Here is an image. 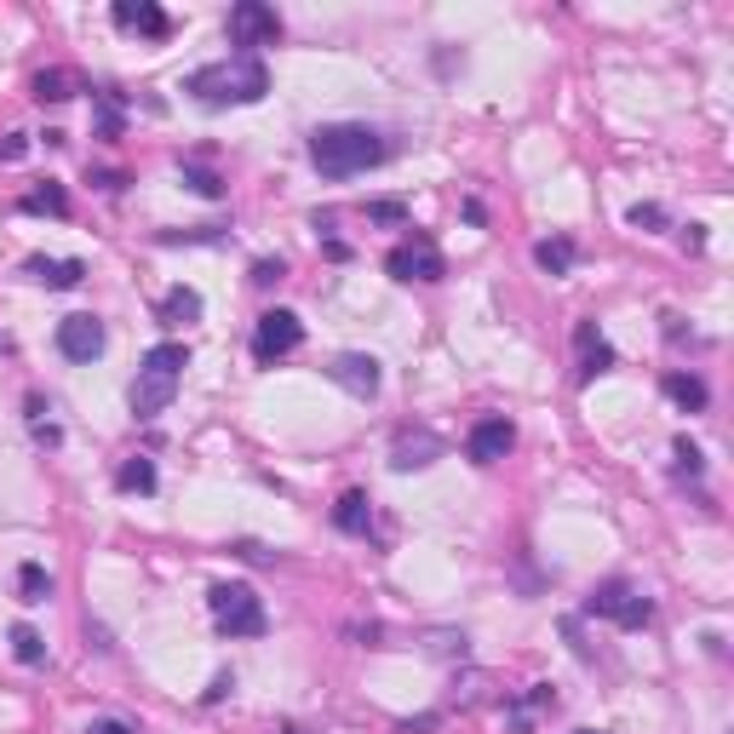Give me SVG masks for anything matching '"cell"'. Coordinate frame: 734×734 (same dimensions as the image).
I'll return each mask as SVG.
<instances>
[{
	"instance_id": "1",
	"label": "cell",
	"mask_w": 734,
	"mask_h": 734,
	"mask_svg": "<svg viewBox=\"0 0 734 734\" xmlns=\"http://www.w3.org/2000/svg\"><path fill=\"white\" fill-rule=\"evenodd\" d=\"M184 92H190L201 110L258 104V98L270 92V69H264L258 52H230V58H218V64H201L190 80H184Z\"/></svg>"
},
{
	"instance_id": "2",
	"label": "cell",
	"mask_w": 734,
	"mask_h": 734,
	"mask_svg": "<svg viewBox=\"0 0 734 734\" xmlns=\"http://www.w3.org/2000/svg\"><path fill=\"white\" fill-rule=\"evenodd\" d=\"M311 161L321 178H356L384 161V138L374 127H356V121H333V127L311 132Z\"/></svg>"
},
{
	"instance_id": "3",
	"label": "cell",
	"mask_w": 734,
	"mask_h": 734,
	"mask_svg": "<svg viewBox=\"0 0 734 734\" xmlns=\"http://www.w3.org/2000/svg\"><path fill=\"white\" fill-rule=\"evenodd\" d=\"M184 367H190V351L184 344H150L144 362H138V379H132V414L138 419H155V414H167L173 396H178V379H184Z\"/></svg>"
},
{
	"instance_id": "4",
	"label": "cell",
	"mask_w": 734,
	"mask_h": 734,
	"mask_svg": "<svg viewBox=\"0 0 734 734\" xmlns=\"http://www.w3.org/2000/svg\"><path fill=\"white\" fill-rule=\"evenodd\" d=\"M207 608H213V620H218V631L224 637H264V603H258V591L253 585H213L207 591Z\"/></svg>"
},
{
	"instance_id": "5",
	"label": "cell",
	"mask_w": 734,
	"mask_h": 734,
	"mask_svg": "<svg viewBox=\"0 0 734 734\" xmlns=\"http://www.w3.org/2000/svg\"><path fill=\"white\" fill-rule=\"evenodd\" d=\"M585 615H603V620H615V625H625V631H643L648 620H655V603H648L637 585L608 580V585H597V591L585 597Z\"/></svg>"
},
{
	"instance_id": "6",
	"label": "cell",
	"mask_w": 734,
	"mask_h": 734,
	"mask_svg": "<svg viewBox=\"0 0 734 734\" xmlns=\"http://www.w3.org/2000/svg\"><path fill=\"white\" fill-rule=\"evenodd\" d=\"M384 270H391L396 281H442L447 258L436 253L431 236H407V241H396V248L384 253Z\"/></svg>"
},
{
	"instance_id": "7",
	"label": "cell",
	"mask_w": 734,
	"mask_h": 734,
	"mask_svg": "<svg viewBox=\"0 0 734 734\" xmlns=\"http://www.w3.org/2000/svg\"><path fill=\"white\" fill-rule=\"evenodd\" d=\"M230 40H236L241 52L276 47V40H281V17H276V7H264V0H241V7H230Z\"/></svg>"
},
{
	"instance_id": "8",
	"label": "cell",
	"mask_w": 734,
	"mask_h": 734,
	"mask_svg": "<svg viewBox=\"0 0 734 734\" xmlns=\"http://www.w3.org/2000/svg\"><path fill=\"white\" fill-rule=\"evenodd\" d=\"M304 344V321L293 311H264L258 316V328H253V356L258 362H276V356H288Z\"/></svg>"
},
{
	"instance_id": "9",
	"label": "cell",
	"mask_w": 734,
	"mask_h": 734,
	"mask_svg": "<svg viewBox=\"0 0 734 734\" xmlns=\"http://www.w3.org/2000/svg\"><path fill=\"white\" fill-rule=\"evenodd\" d=\"M517 447V425L511 419H499V414H488L471 425V436H465V454H471L477 465H499L505 454Z\"/></svg>"
},
{
	"instance_id": "10",
	"label": "cell",
	"mask_w": 734,
	"mask_h": 734,
	"mask_svg": "<svg viewBox=\"0 0 734 734\" xmlns=\"http://www.w3.org/2000/svg\"><path fill=\"white\" fill-rule=\"evenodd\" d=\"M58 351L69 362H98L104 356V321L98 316H64L58 321Z\"/></svg>"
},
{
	"instance_id": "11",
	"label": "cell",
	"mask_w": 734,
	"mask_h": 734,
	"mask_svg": "<svg viewBox=\"0 0 734 734\" xmlns=\"http://www.w3.org/2000/svg\"><path fill=\"white\" fill-rule=\"evenodd\" d=\"M328 374H333V384H344V391H351L356 402H374L379 396V362L374 356H362V351H344V356H333V367H328Z\"/></svg>"
},
{
	"instance_id": "12",
	"label": "cell",
	"mask_w": 734,
	"mask_h": 734,
	"mask_svg": "<svg viewBox=\"0 0 734 734\" xmlns=\"http://www.w3.org/2000/svg\"><path fill=\"white\" fill-rule=\"evenodd\" d=\"M442 459V436H431V431H402L396 436V447H391V471H425V465H436Z\"/></svg>"
},
{
	"instance_id": "13",
	"label": "cell",
	"mask_w": 734,
	"mask_h": 734,
	"mask_svg": "<svg viewBox=\"0 0 734 734\" xmlns=\"http://www.w3.org/2000/svg\"><path fill=\"white\" fill-rule=\"evenodd\" d=\"M115 24L121 29H138V35H173V17L155 7V0H115Z\"/></svg>"
},
{
	"instance_id": "14",
	"label": "cell",
	"mask_w": 734,
	"mask_h": 734,
	"mask_svg": "<svg viewBox=\"0 0 734 734\" xmlns=\"http://www.w3.org/2000/svg\"><path fill=\"white\" fill-rule=\"evenodd\" d=\"M574 344H580V379H597V374L615 367V351H608V339L597 333V321H580Z\"/></svg>"
},
{
	"instance_id": "15",
	"label": "cell",
	"mask_w": 734,
	"mask_h": 734,
	"mask_svg": "<svg viewBox=\"0 0 734 734\" xmlns=\"http://www.w3.org/2000/svg\"><path fill=\"white\" fill-rule=\"evenodd\" d=\"M333 528H339V534H367V528H374V499H367L362 488L339 494V505H333Z\"/></svg>"
},
{
	"instance_id": "16",
	"label": "cell",
	"mask_w": 734,
	"mask_h": 734,
	"mask_svg": "<svg viewBox=\"0 0 734 734\" xmlns=\"http://www.w3.org/2000/svg\"><path fill=\"white\" fill-rule=\"evenodd\" d=\"M24 276H35L40 288H75V281L87 276V264L80 258H29Z\"/></svg>"
},
{
	"instance_id": "17",
	"label": "cell",
	"mask_w": 734,
	"mask_h": 734,
	"mask_svg": "<svg viewBox=\"0 0 734 734\" xmlns=\"http://www.w3.org/2000/svg\"><path fill=\"white\" fill-rule=\"evenodd\" d=\"M574 258H580V248L568 236H550V241H540V248H534V264H540L545 276H568V270H574Z\"/></svg>"
},
{
	"instance_id": "18",
	"label": "cell",
	"mask_w": 734,
	"mask_h": 734,
	"mask_svg": "<svg viewBox=\"0 0 734 734\" xmlns=\"http://www.w3.org/2000/svg\"><path fill=\"white\" fill-rule=\"evenodd\" d=\"M17 207H24V213H52V218H69V190H64V184H40V190H29L24 201H17Z\"/></svg>"
},
{
	"instance_id": "19",
	"label": "cell",
	"mask_w": 734,
	"mask_h": 734,
	"mask_svg": "<svg viewBox=\"0 0 734 734\" xmlns=\"http://www.w3.org/2000/svg\"><path fill=\"white\" fill-rule=\"evenodd\" d=\"M201 316V293L195 288H173L167 299H161V321L167 328H184V321H195Z\"/></svg>"
},
{
	"instance_id": "20",
	"label": "cell",
	"mask_w": 734,
	"mask_h": 734,
	"mask_svg": "<svg viewBox=\"0 0 734 734\" xmlns=\"http://www.w3.org/2000/svg\"><path fill=\"white\" fill-rule=\"evenodd\" d=\"M115 488H121V494H155V465H150L144 454H132V459L115 471Z\"/></svg>"
},
{
	"instance_id": "21",
	"label": "cell",
	"mask_w": 734,
	"mask_h": 734,
	"mask_svg": "<svg viewBox=\"0 0 734 734\" xmlns=\"http://www.w3.org/2000/svg\"><path fill=\"white\" fill-rule=\"evenodd\" d=\"M666 396L678 407H688V414H700V407H706V384L695 374H666Z\"/></svg>"
},
{
	"instance_id": "22",
	"label": "cell",
	"mask_w": 734,
	"mask_h": 734,
	"mask_svg": "<svg viewBox=\"0 0 734 734\" xmlns=\"http://www.w3.org/2000/svg\"><path fill=\"white\" fill-rule=\"evenodd\" d=\"M17 597H24V603H47L52 597V574L40 562H24V568H17Z\"/></svg>"
},
{
	"instance_id": "23",
	"label": "cell",
	"mask_w": 734,
	"mask_h": 734,
	"mask_svg": "<svg viewBox=\"0 0 734 734\" xmlns=\"http://www.w3.org/2000/svg\"><path fill=\"white\" fill-rule=\"evenodd\" d=\"M35 98L40 104H64V98H75V80L64 69H40L35 75Z\"/></svg>"
},
{
	"instance_id": "24",
	"label": "cell",
	"mask_w": 734,
	"mask_h": 734,
	"mask_svg": "<svg viewBox=\"0 0 734 734\" xmlns=\"http://www.w3.org/2000/svg\"><path fill=\"white\" fill-rule=\"evenodd\" d=\"M92 104H98V138H121V92L104 87L92 92Z\"/></svg>"
},
{
	"instance_id": "25",
	"label": "cell",
	"mask_w": 734,
	"mask_h": 734,
	"mask_svg": "<svg viewBox=\"0 0 734 734\" xmlns=\"http://www.w3.org/2000/svg\"><path fill=\"white\" fill-rule=\"evenodd\" d=\"M12 655L24 666H40V660H47V637H40L35 625H12Z\"/></svg>"
},
{
	"instance_id": "26",
	"label": "cell",
	"mask_w": 734,
	"mask_h": 734,
	"mask_svg": "<svg viewBox=\"0 0 734 734\" xmlns=\"http://www.w3.org/2000/svg\"><path fill=\"white\" fill-rule=\"evenodd\" d=\"M425 648L442 660H465V631H425Z\"/></svg>"
},
{
	"instance_id": "27",
	"label": "cell",
	"mask_w": 734,
	"mask_h": 734,
	"mask_svg": "<svg viewBox=\"0 0 734 734\" xmlns=\"http://www.w3.org/2000/svg\"><path fill=\"white\" fill-rule=\"evenodd\" d=\"M184 184H190L195 195H207V201H213V195H224V178H218V173H207V167H184Z\"/></svg>"
},
{
	"instance_id": "28",
	"label": "cell",
	"mask_w": 734,
	"mask_h": 734,
	"mask_svg": "<svg viewBox=\"0 0 734 734\" xmlns=\"http://www.w3.org/2000/svg\"><path fill=\"white\" fill-rule=\"evenodd\" d=\"M367 224H407V201H367Z\"/></svg>"
},
{
	"instance_id": "29",
	"label": "cell",
	"mask_w": 734,
	"mask_h": 734,
	"mask_svg": "<svg viewBox=\"0 0 734 734\" xmlns=\"http://www.w3.org/2000/svg\"><path fill=\"white\" fill-rule=\"evenodd\" d=\"M625 218H631V224H637V230H660V224H666V213L655 207V201H637V207H631Z\"/></svg>"
},
{
	"instance_id": "30",
	"label": "cell",
	"mask_w": 734,
	"mask_h": 734,
	"mask_svg": "<svg viewBox=\"0 0 734 734\" xmlns=\"http://www.w3.org/2000/svg\"><path fill=\"white\" fill-rule=\"evenodd\" d=\"M678 471H683V477H700V471H706V465H700V447L688 442V436H678Z\"/></svg>"
},
{
	"instance_id": "31",
	"label": "cell",
	"mask_w": 734,
	"mask_h": 734,
	"mask_svg": "<svg viewBox=\"0 0 734 734\" xmlns=\"http://www.w3.org/2000/svg\"><path fill=\"white\" fill-rule=\"evenodd\" d=\"M281 276H288V264H281V258H264V264H253V281H258V288H270V281H281Z\"/></svg>"
},
{
	"instance_id": "32",
	"label": "cell",
	"mask_w": 734,
	"mask_h": 734,
	"mask_svg": "<svg viewBox=\"0 0 734 734\" xmlns=\"http://www.w3.org/2000/svg\"><path fill=\"white\" fill-rule=\"evenodd\" d=\"M236 557H248V562H276V550H264V545H253V540H241V545H236Z\"/></svg>"
},
{
	"instance_id": "33",
	"label": "cell",
	"mask_w": 734,
	"mask_h": 734,
	"mask_svg": "<svg viewBox=\"0 0 734 734\" xmlns=\"http://www.w3.org/2000/svg\"><path fill=\"white\" fill-rule=\"evenodd\" d=\"M24 150H29V138H24V132H12V138H7V144H0V161H17V155H24Z\"/></svg>"
},
{
	"instance_id": "34",
	"label": "cell",
	"mask_w": 734,
	"mask_h": 734,
	"mask_svg": "<svg viewBox=\"0 0 734 734\" xmlns=\"http://www.w3.org/2000/svg\"><path fill=\"white\" fill-rule=\"evenodd\" d=\"M230 688H236V678H230V671H218V678H213V688H207V700H218V695H230Z\"/></svg>"
},
{
	"instance_id": "35",
	"label": "cell",
	"mask_w": 734,
	"mask_h": 734,
	"mask_svg": "<svg viewBox=\"0 0 734 734\" xmlns=\"http://www.w3.org/2000/svg\"><path fill=\"white\" fill-rule=\"evenodd\" d=\"M87 734H132V729H127V723H121V718H104V723H92Z\"/></svg>"
},
{
	"instance_id": "36",
	"label": "cell",
	"mask_w": 734,
	"mask_h": 734,
	"mask_svg": "<svg viewBox=\"0 0 734 734\" xmlns=\"http://www.w3.org/2000/svg\"><path fill=\"white\" fill-rule=\"evenodd\" d=\"M574 734H603V729H574Z\"/></svg>"
},
{
	"instance_id": "37",
	"label": "cell",
	"mask_w": 734,
	"mask_h": 734,
	"mask_svg": "<svg viewBox=\"0 0 734 734\" xmlns=\"http://www.w3.org/2000/svg\"><path fill=\"white\" fill-rule=\"evenodd\" d=\"M288 734H304V729H288Z\"/></svg>"
}]
</instances>
